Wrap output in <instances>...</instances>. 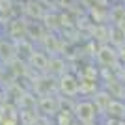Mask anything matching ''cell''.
I'll use <instances>...</instances> for the list:
<instances>
[{"label": "cell", "mask_w": 125, "mask_h": 125, "mask_svg": "<svg viewBox=\"0 0 125 125\" xmlns=\"http://www.w3.org/2000/svg\"><path fill=\"white\" fill-rule=\"evenodd\" d=\"M120 125H125V120H121V121H120Z\"/></svg>", "instance_id": "cell-15"}, {"label": "cell", "mask_w": 125, "mask_h": 125, "mask_svg": "<svg viewBox=\"0 0 125 125\" xmlns=\"http://www.w3.org/2000/svg\"><path fill=\"white\" fill-rule=\"evenodd\" d=\"M90 125H101V123H97V121H95V123H90Z\"/></svg>", "instance_id": "cell-16"}, {"label": "cell", "mask_w": 125, "mask_h": 125, "mask_svg": "<svg viewBox=\"0 0 125 125\" xmlns=\"http://www.w3.org/2000/svg\"><path fill=\"white\" fill-rule=\"evenodd\" d=\"M4 103V97H2V92H0V104Z\"/></svg>", "instance_id": "cell-14"}, {"label": "cell", "mask_w": 125, "mask_h": 125, "mask_svg": "<svg viewBox=\"0 0 125 125\" xmlns=\"http://www.w3.org/2000/svg\"><path fill=\"white\" fill-rule=\"evenodd\" d=\"M37 108H39V112H43L47 116H56V112L62 108V103L54 95H43L41 99L37 101Z\"/></svg>", "instance_id": "cell-5"}, {"label": "cell", "mask_w": 125, "mask_h": 125, "mask_svg": "<svg viewBox=\"0 0 125 125\" xmlns=\"http://www.w3.org/2000/svg\"><path fill=\"white\" fill-rule=\"evenodd\" d=\"M49 60H51V58L41 51H32V54L28 56V63H30L36 71H47Z\"/></svg>", "instance_id": "cell-8"}, {"label": "cell", "mask_w": 125, "mask_h": 125, "mask_svg": "<svg viewBox=\"0 0 125 125\" xmlns=\"http://www.w3.org/2000/svg\"><path fill=\"white\" fill-rule=\"evenodd\" d=\"M0 78H2V69H0Z\"/></svg>", "instance_id": "cell-17"}, {"label": "cell", "mask_w": 125, "mask_h": 125, "mask_svg": "<svg viewBox=\"0 0 125 125\" xmlns=\"http://www.w3.org/2000/svg\"><path fill=\"white\" fill-rule=\"evenodd\" d=\"M11 11V2L10 0H0V13H10Z\"/></svg>", "instance_id": "cell-11"}, {"label": "cell", "mask_w": 125, "mask_h": 125, "mask_svg": "<svg viewBox=\"0 0 125 125\" xmlns=\"http://www.w3.org/2000/svg\"><path fill=\"white\" fill-rule=\"evenodd\" d=\"M118 62H120L121 67H125V47H121L118 51Z\"/></svg>", "instance_id": "cell-12"}, {"label": "cell", "mask_w": 125, "mask_h": 125, "mask_svg": "<svg viewBox=\"0 0 125 125\" xmlns=\"http://www.w3.org/2000/svg\"><path fill=\"white\" fill-rule=\"evenodd\" d=\"M75 123H77V120L73 116V110H65L63 106L54 116V125H75Z\"/></svg>", "instance_id": "cell-9"}, {"label": "cell", "mask_w": 125, "mask_h": 125, "mask_svg": "<svg viewBox=\"0 0 125 125\" xmlns=\"http://www.w3.org/2000/svg\"><path fill=\"white\" fill-rule=\"evenodd\" d=\"M104 116H106V120H114V121H121L125 120V103L121 99H112L110 104L106 106L104 110Z\"/></svg>", "instance_id": "cell-6"}, {"label": "cell", "mask_w": 125, "mask_h": 125, "mask_svg": "<svg viewBox=\"0 0 125 125\" xmlns=\"http://www.w3.org/2000/svg\"><path fill=\"white\" fill-rule=\"evenodd\" d=\"M95 58H97V65H101V69H114L120 65L118 62V51L110 45H101L95 52Z\"/></svg>", "instance_id": "cell-3"}, {"label": "cell", "mask_w": 125, "mask_h": 125, "mask_svg": "<svg viewBox=\"0 0 125 125\" xmlns=\"http://www.w3.org/2000/svg\"><path fill=\"white\" fill-rule=\"evenodd\" d=\"M121 84H125V67H123V71H121V80H120Z\"/></svg>", "instance_id": "cell-13"}, {"label": "cell", "mask_w": 125, "mask_h": 125, "mask_svg": "<svg viewBox=\"0 0 125 125\" xmlns=\"http://www.w3.org/2000/svg\"><path fill=\"white\" fill-rule=\"evenodd\" d=\"M114 99L112 95H110V92L106 88H101L99 92H95L94 95H92V103L95 104V108H97V112H103L106 110V106L110 104V101Z\"/></svg>", "instance_id": "cell-7"}, {"label": "cell", "mask_w": 125, "mask_h": 125, "mask_svg": "<svg viewBox=\"0 0 125 125\" xmlns=\"http://www.w3.org/2000/svg\"><path fill=\"white\" fill-rule=\"evenodd\" d=\"M97 108H95V104L92 103V99H80L75 103L73 106V116L77 123L80 125H90V123H95L97 121Z\"/></svg>", "instance_id": "cell-1"}, {"label": "cell", "mask_w": 125, "mask_h": 125, "mask_svg": "<svg viewBox=\"0 0 125 125\" xmlns=\"http://www.w3.org/2000/svg\"><path fill=\"white\" fill-rule=\"evenodd\" d=\"M63 60H60V58H51L49 60V67H47V71L49 73H56V75H60L62 77L63 73H65V69H63Z\"/></svg>", "instance_id": "cell-10"}, {"label": "cell", "mask_w": 125, "mask_h": 125, "mask_svg": "<svg viewBox=\"0 0 125 125\" xmlns=\"http://www.w3.org/2000/svg\"><path fill=\"white\" fill-rule=\"evenodd\" d=\"M58 92L69 99H73L77 95H80V84H78V77L73 73H63L58 78Z\"/></svg>", "instance_id": "cell-2"}, {"label": "cell", "mask_w": 125, "mask_h": 125, "mask_svg": "<svg viewBox=\"0 0 125 125\" xmlns=\"http://www.w3.org/2000/svg\"><path fill=\"white\" fill-rule=\"evenodd\" d=\"M21 121V110L13 103H6L0 110V125H19Z\"/></svg>", "instance_id": "cell-4"}]
</instances>
